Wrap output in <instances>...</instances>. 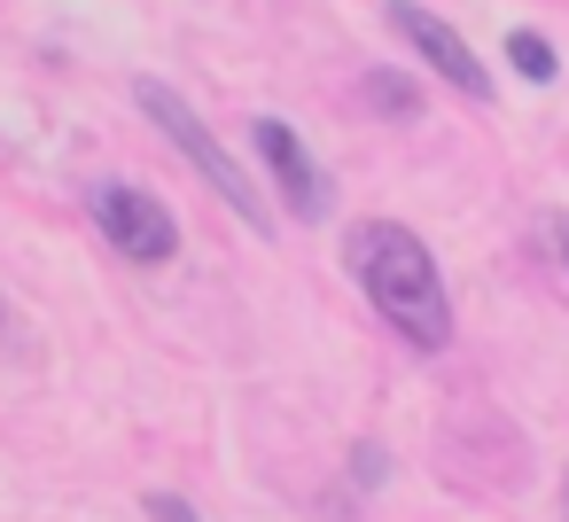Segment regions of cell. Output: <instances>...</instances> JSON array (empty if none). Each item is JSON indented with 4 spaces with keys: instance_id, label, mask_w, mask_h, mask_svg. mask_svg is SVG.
I'll return each mask as SVG.
<instances>
[{
    "instance_id": "6da1fadb",
    "label": "cell",
    "mask_w": 569,
    "mask_h": 522,
    "mask_svg": "<svg viewBox=\"0 0 569 522\" xmlns=\"http://www.w3.org/2000/svg\"><path fill=\"white\" fill-rule=\"evenodd\" d=\"M351 273L367 289V304L413 343V351H445L452 343V304H445V273L429 258V242L413 227H351Z\"/></svg>"
},
{
    "instance_id": "7a4b0ae2",
    "label": "cell",
    "mask_w": 569,
    "mask_h": 522,
    "mask_svg": "<svg viewBox=\"0 0 569 522\" xmlns=\"http://www.w3.org/2000/svg\"><path fill=\"white\" fill-rule=\"evenodd\" d=\"M133 102H141V110H149V126H157V133H164V141H172V149L203 172V180H211V195H219L234 219H250V227L266 234V203H258L250 172H234V157L219 149V133H211V126H203V118H196V110H188L164 79H133Z\"/></svg>"
},
{
    "instance_id": "3957f363",
    "label": "cell",
    "mask_w": 569,
    "mask_h": 522,
    "mask_svg": "<svg viewBox=\"0 0 569 522\" xmlns=\"http://www.w3.org/2000/svg\"><path fill=\"white\" fill-rule=\"evenodd\" d=\"M94 227H102V234H110V250H118V258H133V265H164V258L180 250V219H172L149 188H133V180L94 188Z\"/></svg>"
},
{
    "instance_id": "277c9868",
    "label": "cell",
    "mask_w": 569,
    "mask_h": 522,
    "mask_svg": "<svg viewBox=\"0 0 569 522\" xmlns=\"http://www.w3.org/2000/svg\"><path fill=\"white\" fill-rule=\"evenodd\" d=\"M382 17H390V32H398V40H406V48H413V56H421L452 94H460V102H491V71L476 63V48H468L445 17H429L421 0H390Z\"/></svg>"
},
{
    "instance_id": "5b68a950",
    "label": "cell",
    "mask_w": 569,
    "mask_h": 522,
    "mask_svg": "<svg viewBox=\"0 0 569 522\" xmlns=\"http://www.w3.org/2000/svg\"><path fill=\"white\" fill-rule=\"evenodd\" d=\"M258 157H266V172H273V188H281V203H289V219H305V227H320L328 219V180H320V164L305 157V141L281 126V118H258Z\"/></svg>"
},
{
    "instance_id": "8992f818",
    "label": "cell",
    "mask_w": 569,
    "mask_h": 522,
    "mask_svg": "<svg viewBox=\"0 0 569 522\" xmlns=\"http://www.w3.org/2000/svg\"><path fill=\"white\" fill-rule=\"evenodd\" d=\"M359 102H367V118H421V94H413V79H398V71H367L359 79Z\"/></svg>"
},
{
    "instance_id": "52a82bcc",
    "label": "cell",
    "mask_w": 569,
    "mask_h": 522,
    "mask_svg": "<svg viewBox=\"0 0 569 522\" xmlns=\"http://www.w3.org/2000/svg\"><path fill=\"white\" fill-rule=\"evenodd\" d=\"M507 63H515L530 87H553V71H561V56L546 48V32H507Z\"/></svg>"
},
{
    "instance_id": "ba28073f",
    "label": "cell",
    "mask_w": 569,
    "mask_h": 522,
    "mask_svg": "<svg viewBox=\"0 0 569 522\" xmlns=\"http://www.w3.org/2000/svg\"><path fill=\"white\" fill-rule=\"evenodd\" d=\"M351 475H359V491H375V483L390 475V460H382V444H351Z\"/></svg>"
},
{
    "instance_id": "9c48e42d",
    "label": "cell",
    "mask_w": 569,
    "mask_h": 522,
    "mask_svg": "<svg viewBox=\"0 0 569 522\" xmlns=\"http://www.w3.org/2000/svg\"><path fill=\"white\" fill-rule=\"evenodd\" d=\"M149 522H203V514H196L180 491H149Z\"/></svg>"
},
{
    "instance_id": "30bf717a",
    "label": "cell",
    "mask_w": 569,
    "mask_h": 522,
    "mask_svg": "<svg viewBox=\"0 0 569 522\" xmlns=\"http://www.w3.org/2000/svg\"><path fill=\"white\" fill-rule=\"evenodd\" d=\"M546 234H553V258L569 265V219H546Z\"/></svg>"
},
{
    "instance_id": "8fae6325",
    "label": "cell",
    "mask_w": 569,
    "mask_h": 522,
    "mask_svg": "<svg viewBox=\"0 0 569 522\" xmlns=\"http://www.w3.org/2000/svg\"><path fill=\"white\" fill-rule=\"evenodd\" d=\"M561 514H569V483H561Z\"/></svg>"
},
{
    "instance_id": "7c38bea8",
    "label": "cell",
    "mask_w": 569,
    "mask_h": 522,
    "mask_svg": "<svg viewBox=\"0 0 569 522\" xmlns=\"http://www.w3.org/2000/svg\"><path fill=\"white\" fill-rule=\"evenodd\" d=\"M0 343H9V320H0Z\"/></svg>"
}]
</instances>
